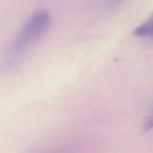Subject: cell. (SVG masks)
Returning a JSON list of instances; mask_svg holds the SVG:
<instances>
[{
    "label": "cell",
    "instance_id": "6da1fadb",
    "mask_svg": "<svg viewBox=\"0 0 153 153\" xmlns=\"http://www.w3.org/2000/svg\"><path fill=\"white\" fill-rule=\"evenodd\" d=\"M51 16L45 9L36 10L22 26L5 54V66L13 65L20 56L39 40L48 30Z\"/></svg>",
    "mask_w": 153,
    "mask_h": 153
},
{
    "label": "cell",
    "instance_id": "7a4b0ae2",
    "mask_svg": "<svg viewBox=\"0 0 153 153\" xmlns=\"http://www.w3.org/2000/svg\"><path fill=\"white\" fill-rule=\"evenodd\" d=\"M133 34L139 37L153 38V14L147 20L134 29Z\"/></svg>",
    "mask_w": 153,
    "mask_h": 153
},
{
    "label": "cell",
    "instance_id": "3957f363",
    "mask_svg": "<svg viewBox=\"0 0 153 153\" xmlns=\"http://www.w3.org/2000/svg\"><path fill=\"white\" fill-rule=\"evenodd\" d=\"M153 128V115L148 116L143 120L142 129L143 131H148Z\"/></svg>",
    "mask_w": 153,
    "mask_h": 153
}]
</instances>
